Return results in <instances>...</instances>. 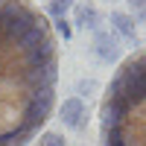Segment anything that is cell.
Wrapping results in <instances>:
<instances>
[{"label": "cell", "mask_w": 146, "mask_h": 146, "mask_svg": "<svg viewBox=\"0 0 146 146\" xmlns=\"http://www.w3.org/2000/svg\"><path fill=\"white\" fill-rule=\"evenodd\" d=\"M102 146H146V50L114 70L100 102Z\"/></svg>", "instance_id": "obj_2"}, {"label": "cell", "mask_w": 146, "mask_h": 146, "mask_svg": "<svg viewBox=\"0 0 146 146\" xmlns=\"http://www.w3.org/2000/svg\"><path fill=\"white\" fill-rule=\"evenodd\" d=\"M44 146H62V140H58L56 135H47L44 137Z\"/></svg>", "instance_id": "obj_3"}, {"label": "cell", "mask_w": 146, "mask_h": 146, "mask_svg": "<svg viewBox=\"0 0 146 146\" xmlns=\"http://www.w3.org/2000/svg\"><path fill=\"white\" fill-rule=\"evenodd\" d=\"M58 41L32 0H0V146H27L56 108Z\"/></svg>", "instance_id": "obj_1"}]
</instances>
